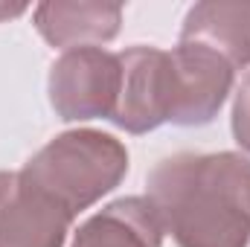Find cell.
Listing matches in <instances>:
<instances>
[{
    "instance_id": "1",
    "label": "cell",
    "mask_w": 250,
    "mask_h": 247,
    "mask_svg": "<svg viewBox=\"0 0 250 247\" xmlns=\"http://www.w3.org/2000/svg\"><path fill=\"white\" fill-rule=\"evenodd\" d=\"M146 198L178 247L250 245V160L236 151L160 160Z\"/></svg>"
},
{
    "instance_id": "2",
    "label": "cell",
    "mask_w": 250,
    "mask_h": 247,
    "mask_svg": "<svg viewBox=\"0 0 250 247\" xmlns=\"http://www.w3.org/2000/svg\"><path fill=\"white\" fill-rule=\"evenodd\" d=\"M21 175L76 218L123 184L128 175V148L105 131H64L29 157Z\"/></svg>"
},
{
    "instance_id": "3",
    "label": "cell",
    "mask_w": 250,
    "mask_h": 247,
    "mask_svg": "<svg viewBox=\"0 0 250 247\" xmlns=\"http://www.w3.org/2000/svg\"><path fill=\"white\" fill-rule=\"evenodd\" d=\"M123 67L120 56L102 47L67 50L50 67V105L64 123L111 120L120 99Z\"/></svg>"
},
{
    "instance_id": "4",
    "label": "cell",
    "mask_w": 250,
    "mask_h": 247,
    "mask_svg": "<svg viewBox=\"0 0 250 247\" xmlns=\"http://www.w3.org/2000/svg\"><path fill=\"white\" fill-rule=\"evenodd\" d=\"M123 82L111 123L128 134H148L172 123L175 114V62L157 47H131L120 53Z\"/></svg>"
},
{
    "instance_id": "5",
    "label": "cell",
    "mask_w": 250,
    "mask_h": 247,
    "mask_svg": "<svg viewBox=\"0 0 250 247\" xmlns=\"http://www.w3.org/2000/svg\"><path fill=\"white\" fill-rule=\"evenodd\" d=\"M73 215L23 181L0 172V247H64Z\"/></svg>"
},
{
    "instance_id": "6",
    "label": "cell",
    "mask_w": 250,
    "mask_h": 247,
    "mask_svg": "<svg viewBox=\"0 0 250 247\" xmlns=\"http://www.w3.org/2000/svg\"><path fill=\"white\" fill-rule=\"evenodd\" d=\"M172 62H175L172 125L195 128L212 123L233 87V67L221 56L192 44H178L172 50Z\"/></svg>"
},
{
    "instance_id": "7",
    "label": "cell",
    "mask_w": 250,
    "mask_h": 247,
    "mask_svg": "<svg viewBox=\"0 0 250 247\" xmlns=\"http://www.w3.org/2000/svg\"><path fill=\"white\" fill-rule=\"evenodd\" d=\"M120 23H123L120 3L47 0L35 6V29L50 47H59L64 53L114 41Z\"/></svg>"
},
{
    "instance_id": "8",
    "label": "cell",
    "mask_w": 250,
    "mask_h": 247,
    "mask_svg": "<svg viewBox=\"0 0 250 247\" xmlns=\"http://www.w3.org/2000/svg\"><path fill=\"white\" fill-rule=\"evenodd\" d=\"M204 47L236 67L250 64V0H207L195 3L184 18L181 41Z\"/></svg>"
},
{
    "instance_id": "9",
    "label": "cell",
    "mask_w": 250,
    "mask_h": 247,
    "mask_svg": "<svg viewBox=\"0 0 250 247\" xmlns=\"http://www.w3.org/2000/svg\"><path fill=\"white\" fill-rule=\"evenodd\" d=\"M163 245V224L148 204V198H120L90 215L73 247H160Z\"/></svg>"
},
{
    "instance_id": "10",
    "label": "cell",
    "mask_w": 250,
    "mask_h": 247,
    "mask_svg": "<svg viewBox=\"0 0 250 247\" xmlns=\"http://www.w3.org/2000/svg\"><path fill=\"white\" fill-rule=\"evenodd\" d=\"M233 137L250 154V73L242 79L233 99Z\"/></svg>"
},
{
    "instance_id": "11",
    "label": "cell",
    "mask_w": 250,
    "mask_h": 247,
    "mask_svg": "<svg viewBox=\"0 0 250 247\" xmlns=\"http://www.w3.org/2000/svg\"><path fill=\"white\" fill-rule=\"evenodd\" d=\"M23 12H26V6H23V3H0V21L18 18V15H23Z\"/></svg>"
}]
</instances>
